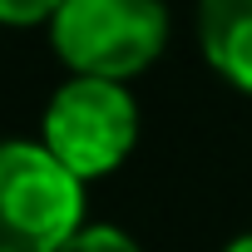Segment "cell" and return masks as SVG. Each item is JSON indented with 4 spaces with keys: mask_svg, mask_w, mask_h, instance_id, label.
<instances>
[{
    "mask_svg": "<svg viewBox=\"0 0 252 252\" xmlns=\"http://www.w3.org/2000/svg\"><path fill=\"white\" fill-rule=\"evenodd\" d=\"M55 55L84 79H134L168 45L163 0H64L50 20Z\"/></svg>",
    "mask_w": 252,
    "mask_h": 252,
    "instance_id": "obj_1",
    "label": "cell"
},
{
    "mask_svg": "<svg viewBox=\"0 0 252 252\" xmlns=\"http://www.w3.org/2000/svg\"><path fill=\"white\" fill-rule=\"evenodd\" d=\"M79 222L84 183L45 144H0V252H60Z\"/></svg>",
    "mask_w": 252,
    "mask_h": 252,
    "instance_id": "obj_2",
    "label": "cell"
},
{
    "mask_svg": "<svg viewBox=\"0 0 252 252\" xmlns=\"http://www.w3.org/2000/svg\"><path fill=\"white\" fill-rule=\"evenodd\" d=\"M139 139V109L134 94L114 79H64L45 109V149L84 183L104 178L129 158Z\"/></svg>",
    "mask_w": 252,
    "mask_h": 252,
    "instance_id": "obj_3",
    "label": "cell"
},
{
    "mask_svg": "<svg viewBox=\"0 0 252 252\" xmlns=\"http://www.w3.org/2000/svg\"><path fill=\"white\" fill-rule=\"evenodd\" d=\"M198 40L208 64L252 94V0H198Z\"/></svg>",
    "mask_w": 252,
    "mask_h": 252,
    "instance_id": "obj_4",
    "label": "cell"
},
{
    "mask_svg": "<svg viewBox=\"0 0 252 252\" xmlns=\"http://www.w3.org/2000/svg\"><path fill=\"white\" fill-rule=\"evenodd\" d=\"M60 252H139V242H134L129 232H119V227L99 222V227H79Z\"/></svg>",
    "mask_w": 252,
    "mask_h": 252,
    "instance_id": "obj_5",
    "label": "cell"
},
{
    "mask_svg": "<svg viewBox=\"0 0 252 252\" xmlns=\"http://www.w3.org/2000/svg\"><path fill=\"white\" fill-rule=\"evenodd\" d=\"M64 0H0V25H40L55 20Z\"/></svg>",
    "mask_w": 252,
    "mask_h": 252,
    "instance_id": "obj_6",
    "label": "cell"
},
{
    "mask_svg": "<svg viewBox=\"0 0 252 252\" xmlns=\"http://www.w3.org/2000/svg\"><path fill=\"white\" fill-rule=\"evenodd\" d=\"M227 252H252V232H247V237H237V242H232Z\"/></svg>",
    "mask_w": 252,
    "mask_h": 252,
    "instance_id": "obj_7",
    "label": "cell"
}]
</instances>
